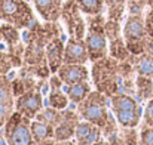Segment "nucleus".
I'll list each match as a JSON object with an SVG mask.
<instances>
[{"instance_id": "473e14b6", "label": "nucleus", "mask_w": 153, "mask_h": 145, "mask_svg": "<svg viewBox=\"0 0 153 145\" xmlns=\"http://www.w3.org/2000/svg\"><path fill=\"white\" fill-rule=\"evenodd\" d=\"M140 145H153V127L144 123L140 130Z\"/></svg>"}, {"instance_id": "e433bc0d", "label": "nucleus", "mask_w": 153, "mask_h": 145, "mask_svg": "<svg viewBox=\"0 0 153 145\" xmlns=\"http://www.w3.org/2000/svg\"><path fill=\"white\" fill-rule=\"evenodd\" d=\"M144 22H146V31H147V36L153 37V9L152 7H150L149 12L146 13Z\"/></svg>"}, {"instance_id": "aec40b11", "label": "nucleus", "mask_w": 153, "mask_h": 145, "mask_svg": "<svg viewBox=\"0 0 153 145\" xmlns=\"http://www.w3.org/2000/svg\"><path fill=\"white\" fill-rule=\"evenodd\" d=\"M135 91L140 101H150L153 98V79L146 76L135 77Z\"/></svg>"}, {"instance_id": "4c0bfd02", "label": "nucleus", "mask_w": 153, "mask_h": 145, "mask_svg": "<svg viewBox=\"0 0 153 145\" xmlns=\"http://www.w3.org/2000/svg\"><path fill=\"white\" fill-rule=\"evenodd\" d=\"M62 80L59 79V76L56 74V76H52L51 80H49V85H51V91H59L61 88H62Z\"/></svg>"}, {"instance_id": "2f4dec72", "label": "nucleus", "mask_w": 153, "mask_h": 145, "mask_svg": "<svg viewBox=\"0 0 153 145\" xmlns=\"http://www.w3.org/2000/svg\"><path fill=\"white\" fill-rule=\"evenodd\" d=\"M117 120H116V117H114V114L111 116V114H108V119H107V121H105V124H104V127H102V136H105V138H108V136H111V135H114L116 132H117Z\"/></svg>"}, {"instance_id": "7ed1b4c3", "label": "nucleus", "mask_w": 153, "mask_h": 145, "mask_svg": "<svg viewBox=\"0 0 153 145\" xmlns=\"http://www.w3.org/2000/svg\"><path fill=\"white\" fill-rule=\"evenodd\" d=\"M0 21L21 30L34 22V15L25 0H0Z\"/></svg>"}, {"instance_id": "1a4fd4ad", "label": "nucleus", "mask_w": 153, "mask_h": 145, "mask_svg": "<svg viewBox=\"0 0 153 145\" xmlns=\"http://www.w3.org/2000/svg\"><path fill=\"white\" fill-rule=\"evenodd\" d=\"M107 40L108 39L104 31L88 30V33L85 36V42H86V48H88V53H89V61L95 62V61L107 56V52H108Z\"/></svg>"}, {"instance_id": "cd10ccee", "label": "nucleus", "mask_w": 153, "mask_h": 145, "mask_svg": "<svg viewBox=\"0 0 153 145\" xmlns=\"http://www.w3.org/2000/svg\"><path fill=\"white\" fill-rule=\"evenodd\" d=\"M13 108H15V102L12 101H1L0 102V129L4 127L6 121L10 119V116L13 114Z\"/></svg>"}, {"instance_id": "72a5a7b5", "label": "nucleus", "mask_w": 153, "mask_h": 145, "mask_svg": "<svg viewBox=\"0 0 153 145\" xmlns=\"http://www.w3.org/2000/svg\"><path fill=\"white\" fill-rule=\"evenodd\" d=\"M28 89H27V85H25V80L24 77H16L15 80H12V92H13V96H21L22 93H25Z\"/></svg>"}, {"instance_id": "f3484780", "label": "nucleus", "mask_w": 153, "mask_h": 145, "mask_svg": "<svg viewBox=\"0 0 153 145\" xmlns=\"http://www.w3.org/2000/svg\"><path fill=\"white\" fill-rule=\"evenodd\" d=\"M131 64L134 65L135 74L137 76H146L153 79V56L147 53L141 55H131L129 58Z\"/></svg>"}, {"instance_id": "c9c22d12", "label": "nucleus", "mask_w": 153, "mask_h": 145, "mask_svg": "<svg viewBox=\"0 0 153 145\" xmlns=\"http://www.w3.org/2000/svg\"><path fill=\"white\" fill-rule=\"evenodd\" d=\"M143 123L153 127V98L146 104V108L143 111Z\"/></svg>"}, {"instance_id": "c85d7f7f", "label": "nucleus", "mask_w": 153, "mask_h": 145, "mask_svg": "<svg viewBox=\"0 0 153 145\" xmlns=\"http://www.w3.org/2000/svg\"><path fill=\"white\" fill-rule=\"evenodd\" d=\"M10 68H13V64L10 61V56H9V50L7 46L4 43H0V74H7L10 71Z\"/></svg>"}, {"instance_id": "79ce46f5", "label": "nucleus", "mask_w": 153, "mask_h": 145, "mask_svg": "<svg viewBox=\"0 0 153 145\" xmlns=\"http://www.w3.org/2000/svg\"><path fill=\"white\" fill-rule=\"evenodd\" d=\"M91 145H108V142L107 141H98V142H94V144H91Z\"/></svg>"}, {"instance_id": "b1692460", "label": "nucleus", "mask_w": 153, "mask_h": 145, "mask_svg": "<svg viewBox=\"0 0 153 145\" xmlns=\"http://www.w3.org/2000/svg\"><path fill=\"white\" fill-rule=\"evenodd\" d=\"M85 15H98L104 9V0H76Z\"/></svg>"}, {"instance_id": "9b49d317", "label": "nucleus", "mask_w": 153, "mask_h": 145, "mask_svg": "<svg viewBox=\"0 0 153 145\" xmlns=\"http://www.w3.org/2000/svg\"><path fill=\"white\" fill-rule=\"evenodd\" d=\"M79 113L76 114L74 111H64L61 121L58 123V126L55 127V139L56 141H67L71 139L76 133V127L80 123L79 121Z\"/></svg>"}, {"instance_id": "58836bf2", "label": "nucleus", "mask_w": 153, "mask_h": 145, "mask_svg": "<svg viewBox=\"0 0 153 145\" xmlns=\"http://www.w3.org/2000/svg\"><path fill=\"white\" fill-rule=\"evenodd\" d=\"M144 53L153 56V37H150V36H147L144 39Z\"/></svg>"}, {"instance_id": "39448f33", "label": "nucleus", "mask_w": 153, "mask_h": 145, "mask_svg": "<svg viewBox=\"0 0 153 145\" xmlns=\"http://www.w3.org/2000/svg\"><path fill=\"white\" fill-rule=\"evenodd\" d=\"M77 113L83 120H86L89 123H94V124H97L98 127L102 129L107 119H108L105 95L100 91L91 92L86 96V99H83L80 104H77Z\"/></svg>"}, {"instance_id": "0eeeda50", "label": "nucleus", "mask_w": 153, "mask_h": 145, "mask_svg": "<svg viewBox=\"0 0 153 145\" xmlns=\"http://www.w3.org/2000/svg\"><path fill=\"white\" fill-rule=\"evenodd\" d=\"M80 7L76 0H67L62 4L61 18L67 27V33L74 39H85L86 36V24L80 15Z\"/></svg>"}, {"instance_id": "a878e982", "label": "nucleus", "mask_w": 153, "mask_h": 145, "mask_svg": "<svg viewBox=\"0 0 153 145\" xmlns=\"http://www.w3.org/2000/svg\"><path fill=\"white\" fill-rule=\"evenodd\" d=\"M68 101H70V99L67 96V93L62 92L61 89H59V91H51V93H49V104H51V107L56 108V110H64V108H67Z\"/></svg>"}, {"instance_id": "4be33fe9", "label": "nucleus", "mask_w": 153, "mask_h": 145, "mask_svg": "<svg viewBox=\"0 0 153 145\" xmlns=\"http://www.w3.org/2000/svg\"><path fill=\"white\" fill-rule=\"evenodd\" d=\"M62 114H64L62 110H56V108H53V107H49V108L42 110L36 117H37V120L45 121V123L51 124V126H53V127H56L58 123H59L61 119H62Z\"/></svg>"}, {"instance_id": "f03ea898", "label": "nucleus", "mask_w": 153, "mask_h": 145, "mask_svg": "<svg viewBox=\"0 0 153 145\" xmlns=\"http://www.w3.org/2000/svg\"><path fill=\"white\" fill-rule=\"evenodd\" d=\"M25 40V53H24V65H37L46 62V46L53 40L45 25L39 22H33L24 33Z\"/></svg>"}, {"instance_id": "37998d69", "label": "nucleus", "mask_w": 153, "mask_h": 145, "mask_svg": "<svg viewBox=\"0 0 153 145\" xmlns=\"http://www.w3.org/2000/svg\"><path fill=\"white\" fill-rule=\"evenodd\" d=\"M1 40H3V34H1V24H0V43H1Z\"/></svg>"}, {"instance_id": "2eb2a0df", "label": "nucleus", "mask_w": 153, "mask_h": 145, "mask_svg": "<svg viewBox=\"0 0 153 145\" xmlns=\"http://www.w3.org/2000/svg\"><path fill=\"white\" fill-rule=\"evenodd\" d=\"M64 43L61 37H55L46 46V62L51 68V73H58L64 64Z\"/></svg>"}, {"instance_id": "c756f323", "label": "nucleus", "mask_w": 153, "mask_h": 145, "mask_svg": "<svg viewBox=\"0 0 153 145\" xmlns=\"http://www.w3.org/2000/svg\"><path fill=\"white\" fill-rule=\"evenodd\" d=\"M120 136L125 141V145H140V136L135 127H122Z\"/></svg>"}, {"instance_id": "bb28decb", "label": "nucleus", "mask_w": 153, "mask_h": 145, "mask_svg": "<svg viewBox=\"0 0 153 145\" xmlns=\"http://www.w3.org/2000/svg\"><path fill=\"white\" fill-rule=\"evenodd\" d=\"M12 82L6 77V74H0V102L1 101H12Z\"/></svg>"}, {"instance_id": "f8f14e48", "label": "nucleus", "mask_w": 153, "mask_h": 145, "mask_svg": "<svg viewBox=\"0 0 153 145\" xmlns=\"http://www.w3.org/2000/svg\"><path fill=\"white\" fill-rule=\"evenodd\" d=\"M64 85H74L80 82H86L89 77V71L83 64H62L56 73Z\"/></svg>"}, {"instance_id": "412c9836", "label": "nucleus", "mask_w": 153, "mask_h": 145, "mask_svg": "<svg viewBox=\"0 0 153 145\" xmlns=\"http://www.w3.org/2000/svg\"><path fill=\"white\" fill-rule=\"evenodd\" d=\"M110 56H113L117 61H128L131 58V52L125 43V39L117 37L110 42Z\"/></svg>"}, {"instance_id": "7c9ffc66", "label": "nucleus", "mask_w": 153, "mask_h": 145, "mask_svg": "<svg viewBox=\"0 0 153 145\" xmlns=\"http://www.w3.org/2000/svg\"><path fill=\"white\" fill-rule=\"evenodd\" d=\"M104 33H105V36H107V39L110 42L117 39V37H120V24H119V21H114V19L105 21Z\"/></svg>"}, {"instance_id": "ea45409f", "label": "nucleus", "mask_w": 153, "mask_h": 145, "mask_svg": "<svg viewBox=\"0 0 153 145\" xmlns=\"http://www.w3.org/2000/svg\"><path fill=\"white\" fill-rule=\"evenodd\" d=\"M107 142H108V145H125V141L122 139V136H117L116 133L111 135V136H108L107 138Z\"/></svg>"}, {"instance_id": "a211bd4d", "label": "nucleus", "mask_w": 153, "mask_h": 145, "mask_svg": "<svg viewBox=\"0 0 153 145\" xmlns=\"http://www.w3.org/2000/svg\"><path fill=\"white\" fill-rule=\"evenodd\" d=\"M119 126L122 127H137L141 117H143V110H122V111H113Z\"/></svg>"}, {"instance_id": "dca6fc26", "label": "nucleus", "mask_w": 153, "mask_h": 145, "mask_svg": "<svg viewBox=\"0 0 153 145\" xmlns=\"http://www.w3.org/2000/svg\"><path fill=\"white\" fill-rule=\"evenodd\" d=\"M31 132H33V138L36 141L37 145H55L56 144V139H55V127L45 123V121H40V120H36V121H31Z\"/></svg>"}, {"instance_id": "ddd939ff", "label": "nucleus", "mask_w": 153, "mask_h": 145, "mask_svg": "<svg viewBox=\"0 0 153 145\" xmlns=\"http://www.w3.org/2000/svg\"><path fill=\"white\" fill-rule=\"evenodd\" d=\"M101 136H102L101 127H98L97 124L89 123L86 120H83V121H80L77 124L76 133H74L76 142L79 145H91L94 142H98V141H101Z\"/></svg>"}, {"instance_id": "f257e3e1", "label": "nucleus", "mask_w": 153, "mask_h": 145, "mask_svg": "<svg viewBox=\"0 0 153 145\" xmlns=\"http://www.w3.org/2000/svg\"><path fill=\"white\" fill-rule=\"evenodd\" d=\"M120 61L113 56H105L92 64L91 74L97 91L102 92L105 96H111L120 92V77H119Z\"/></svg>"}, {"instance_id": "5701e85b", "label": "nucleus", "mask_w": 153, "mask_h": 145, "mask_svg": "<svg viewBox=\"0 0 153 145\" xmlns=\"http://www.w3.org/2000/svg\"><path fill=\"white\" fill-rule=\"evenodd\" d=\"M1 34H3V43H6L7 48H12L21 42V36L18 33V28L10 24H1Z\"/></svg>"}, {"instance_id": "393cba45", "label": "nucleus", "mask_w": 153, "mask_h": 145, "mask_svg": "<svg viewBox=\"0 0 153 145\" xmlns=\"http://www.w3.org/2000/svg\"><path fill=\"white\" fill-rule=\"evenodd\" d=\"M104 3H107L108 6V19L120 21L125 10L126 0H104Z\"/></svg>"}, {"instance_id": "20e7f679", "label": "nucleus", "mask_w": 153, "mask_h": 145, "mask_svg": "<svg viewBox=\"0 0 153 145\" xmlns=\"http://www.w3.org/2000/svg\"><path fill=\"white\" fill-rule=\"evenodd\" d=\"M3 135L7 145H37L33 138L30 119L18 111H15L6 121Z\"/></svg>"}, {"instance_id": "a19ab883", "label": "nucleus", "mask_w": 153, "mask_h": 145, "mask_svg": "<svg viewBox=\"0 0 153 145\" xmlns=\"http://www.w3.org/2000/svg\"><path fill=\"white\" fill-rule=\"evenodd\" d=\"M55 145H79L76 141H70V139H67V141H56V144Z\"/></svg>"}, {"instance_id": "4468645a", "label": "nucleus", "mask_w": 153, "mask_h": 145, "mask_svg": "<svg viewBox=\"0 0 153 145\" xmlns=\"http://www.w3.org/2000/svg\"><path fill=\"white\" fill-rule=\"evenodd\" d=\"M36 10L39 15L48 21V22H56L61 18L62 10V0H33Z\"/></svg>"}, {"instance_id": "9d476101", "label": "nucleus", "mask_w": 153, "mask_h": 145, "mask_svg": "<svg viewBox=\"0 0 153 145\" xmlns=\"http://www.w3.org/2000/svg\"><path fill=\"white\" fill-rule=\"evenodd\" d=\"M89 61V53L86 42L83 39L70 37L64 49V64H86Z\"/></svg>"}, {"instance_id": "423d86ee", "label": "nucleus", "mask_w": 153, "mask_h": 145, "mask_svg": "<svg viewBox=\"0 0 153 145\" xmlns=\"http://www.w3.org/2000/svg\"><path fill=\"white\" fill-rule=\"evenodd\" d=\"M147 37L143 15H129L123 25V39L131 55L144 53V39Z\"/></svg>"}, {"instance_id": "6ab92c4d", "label": "nucleus", "mask_w": 153, "mask_h": 145, "mask_svg": "<svg viewBox=\"0 0 153 145\" xmlns=\"http://www.w3.org/2000/svg\"><path fill=\"white\" fill-rule=\"evenodd\" d=\"M91 85L86 82H80V83H74V85H65V93L68 99L74 104H80L83 99L91 93Z\"/></svg>"}, {"instance_id": "f704fd0d", "label": "nucleus", "mask_w": 153, "mask_h": 145, "mask_svg": "<svg viewBox=\"0 0 153 145\" xmlns=\"http://www.w3.org/2000/svg\"><path fill=\"white\" fill-rule=\"evenodd\" d=\"M146 0H129L128 1V9H129V15H143L144 6H146Z\"/></svg>"}, {"instance_id": "6e6552de", "label": "nucleus", "mask_w": 153, "mask_h": 145, "mask_svg": "<svg viewBox=\"0 0 153 145\" xmlns=\"http://www.w3.org/2000/svg\"><path fill=\"white\" fill-rule=\"evenodd\" d=\"M15 108L18 113L24 114L28 119L36 117L43 108V98L39 89H30L21 96L16 98Z\"/></svg>"}]
</instances>
